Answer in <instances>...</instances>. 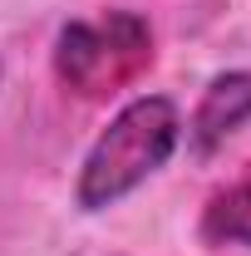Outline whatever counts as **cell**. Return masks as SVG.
Here are the masks:
<instances>
[{"mask_svg":"<svg viewBox=\"0 0 251 256\" xmlns=\"http://www.w3.org/2000/svg\"><path fill=\"white\" fill-rule=\"evenodd\" d=\"M246 118H251V69H226L202 89V98L188 118V143L197 153H212Z\"/></svg>","mask_w":251,"mask_h":256,"instance_id":"3","label":"cell"},{"mask_svg":"<svg viewBox=\"0 0 251 256\" xmlns=\"http://www.w3.org/2000/svg\"><path fill=\"white\" fill-rule=\"evenodd\" d=\"M202 236L212 246H251V178L217 192L202 212Z\"/></svg>","mask_w":251,"mask_h":256,"instance_id":"4","label":"cell"},{"mask_svg":"<svg viewBox=\"0 0 251 256\" xmlns=\"http://www.w3.org/2000/svg\"><path fill=\"white\" fill-rule=\"evenodd\" d=\"M153 60V30L133 10H108L104 20H74L54 34V74L64 89L104 98Z\"/></svg>","mask_w":251,"mask_h":256,"instance_id":"2","label":"cell"},{"mask_svg":"<svg viewBox=\"0 0 251 256\" xmlns=\"http://www.w3.org/2000/svg\"><path fill=\"white\" fill-rule=\"evenodd\" d=\"M182 138V118H178V104L162 94H143L124 104L108 128L94 138L89 158L79 168V182H74V202L84 212H104L114 202H124L133 188H143L162 162L172 158Z\"/></svg>","mask_w":251,"mask_h":256,"instance_id":"1","label":"cell"}]
</instances>
